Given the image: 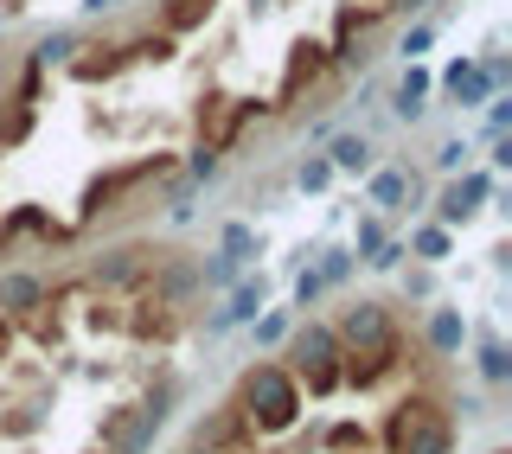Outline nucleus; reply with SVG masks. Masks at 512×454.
<instances>
[{
  "label": "nucleus",
  "mask_w": 512,
  "mask_h": 454,
  "mask_svg": "<svg viewBox=\"0 0 512 454\" xmlns=\"http://www.w3.org/2000/svg\"><path fill=\"white\" fill-rule=\"evenodd\" d=\"M231 416L250 435H288L301 423V384L288 378L282 359H256V365H244V378H237Z\"/></svg>",
  "instance_id": "nucleus-1"
},
{
  "label": "nucleus",
  "mask_w": 512,
  "mask_h": 454,
  "mask_svg": "<svg viewBox=\"0 0 512 454\" xmlns=\"http://www.w3.org/2000/svg\"><path fill=\"white\" fill-rule=\"evenodd\" d=\"M167 180H180V160H173V154L122 160V167L96 173V180L84 186V224L116 218V212H128V205H154L160 192H167Z\"/></svg>",
  "instance_id": "nucleus-2"
},
{
  "label": "nucleus",
  "mask_w": 512,
  "mask_h": 454,
  "mask_svg": "<svg viewBox=\"0 0 512 454\" xmlns=\"http://www.w3.org/2000/svg\"><path fill=\"white\" fill-rule=\"evenodd\" d=\"M282 359H288V378L301 384V397H333L340 378H346V346H340V333H333L327 320H301V327H288Z\"/></svg>",
  "instance_id": "nucleus-3"
},
{
  "label": "nucleus",
  "mask_w": 512,
  "mask_h": 454,
  "mask_svg": "<svg viewBox=\"0 0 512 454\" xmlns=\"http://www.w3.org/2000/svg\"><path fill=\"white\" fill-rule=\"evenodd\" d=\"M384 454H455V416L436 391H410L384 416Z\"/></svg>",
  "instance_id": "nucleus-4"
},
{
  "label": "nucleus",
  "mask_w": 512,
  "mask_h": 454,
  "mask_svg": "<svg viewBox=\"0 0 512 454\" xmlns=\"http://www.w3.org/2000/svg\"><path fill=\"white\" fill-rule=\"evenodd\" d=\"M263 116H269V103H256V96H199V148L237 154Z\"/></svg>",
  "instance_id": "nucleus-5"
},
{
  "label": "nucleus",
  "mask_w": 512,
  "mask_h": 454,
  "mask_svg": "<svg viewBox=\"0 0 512 454\" xmlns=\"http://www.w3.org/2000/svg\"><path fill=\"white\" fill-rule=\"evenodd\" d=\"M327 327L340 333L346 352H378V346H391V339H397V314H391V301L359 295V301H346L340 320H327Z\"/></svg>",
  "instance_id": "nucleus-6"
},
{
  "label": "nucleus",
  "mask_w": 512,
  "mask_h": 454,
  "mask_svg": "<svg viewBox=\"0 0 512 454\" xmlns=\"http://www.w3.org/2000/svg\"><path fill=\"white\" fill-rule=\"evenodd\" d=\"M500 192V180H493L487 167H461V180H448L436 192V224L442 231H461V224H474L480 218V205Z\"/></svg>",
  "instance_id": "nucleus-7"
},
{
  "label": "nucleus",
  "mask_w": 512,
  "mask_h": 454,
  "mask_svg": "<svg viewBox=\"0 0 512 454\" xmlns=\"http://www.w3.org/2000/svg\"><path fill=\"white\" fill-rule=\"evenodd\" d=\"M167 416L154 410V403H122L116 416H103V429H96V442H103V454H148L154 435Z\"/></svg>",
  "instance_id": "nucleus-8"
},
{
  "label": "nucleus",
  "mask_w": 512,
  "mask_h": 454,
  "mask_svg": "<svg viewBox=\"0 0 512 454\" xmlns=\"http://www.w3.org/2000/svg\"><path fill=\"white\" fill-rule=\"evenodd\" d=\"M148 263H154L148 243H109V250H96L84 263V275L96 288H141L148 282Z\"/></svg>",
  "instance_id": "nucleus-9"
},
{
  "label": "nucleus",
  "mask_w": 512,
  "mask_h": 454,
  "mask_svg": "<svg viewBox=\"0 0 512 454\" xmlns=\"http://www.w3.org/2000/svg\"><path fill=\"white\" fill-rule=\"evenodd\" d=\"M263 307H269V282H263V275H237V282L224 288V307L205 314V339H224L231 327H250Z\"/></svg>",
  "instance_id": "nucleus-10"
},
{
  "label": "nucleus",
  "mask_w": 512,
  "mask_h": 454,
  "mask_svg": "<svg viewBox=\"0 0 512 454\" xmlns=\"http://www.w3.org/2000/svg\"><path fill=\"white\" fill-rule=\"evenodd\" d=\"M20 243H39V250H64L71 231L52 224V212H39V205H13L7 218H0V256H13Z\"/></svg>",
  "instance_id": "nucleus-11"
},
{
  "label": "nucleus",
  "mask_w": 512,
  "mask_h": 454,
  "mask_svg": "<svg viewBox=\"0 0 512 454\" xmlns=\"http://www.w3.org/2000/svg\"><path fill=\"white\" fill-rule=\"evenodd\" d=\"M327 77H333V58H327V45H288V58H282V90H276V109H295V103H301V90L327 84Z\"/></svg>",
  "instance_id": "nucleus-12"
},
{
  "label": "nucleus",
  "mask_w": 512,
  "mask_h": 454,
  "mask_svg": "<svg viewBox=\"0 0 512 454\" xmlns=\"http://www.w3.org/2000/svg\"><path fill=\"white\" fill-rule=\"evenodd\" d=\"M45 301H52V282H45L39 269H20V263L0 269V320H26V314H39Z\"/></svg>",
  "instance_id": "nucleus-13"
},
{
  "label": "nucleus",
  "mask_w": 512,
  "mask_h": 454,
  "mask_svg": "<svg viewBox=\"0 0 512 454\" xmlns=\"http://www.w3.org/2000/svg\"><path fill=\"white\" fill-rule=\"evenodd\" d=\"M397 365H404V333H397L391 346H378V352H346V378L340 384H352V391H378Z\"/></svg>",
  "instance_id": "nucleus-14"
},
{
  "label": "nucleus",
  "mask_w": 512,
  "mask_h": 454,
  "mask_svg": "<svg viewBox=\"0 0 512 454\" xmlns=\"http://www.w3.org/2000/svg\"><path fill=\"white\" fill-rule=\"evenodd\" d=\"M442 96H455L461 109H480L487 96H500V84L480 71V58H455V64L442 71Z\"/></svg>",
  "instance_id": "nucleus-15"
},
{
  "label": "nucleus",
  "mask_w": 512,
  "mask_h": 454,
  "mask_svg": "<svg viewBox=\"0 0 512 454\" xmlns=\"http://www.w3.org/2000/svg\"><path fill=\"white\" fill-rule=\"evenodd\" d=\"M128 64H135V45H77L71 71L84 77V84H109V77H122Z\"/></svg>",
  "instance_id": "nucleus-16"
},
{
  "label": "nucleus",
  "mask_w": 512,
  "mask_h": 454,
  "mask_svg": "<svg viewBox=\"0 0 512 454\" xmlns=\"http://www.w3.org/2000/svg\"><path fill=\"white\" fill-rule=\"evenodd\" d=\"M423 346L436 352V359H455V352L468 346V320H461V307H429V320H423Z\"/></svg>",
  "instance_id": "nucleus-17"
},
{
  "label": "nucleus",
  "mask_w": 512,
  "mask_h": 454,
  "mask_svg": "<svg viewBox=\"0 0 512 454\" xmlns=\"http://www.w3.org/2000/svg\"><path fill=\"white\" fill-rule=\"evenodd\" d=\"M429 90H436V77H429L423 64H404V77H397V90H391V116L397 122H423Z\"/></svg>",
  "instance_id": "nucleus-18"
},
{
  "label": "nucleus",
  "mask_w": 512,
  "mask_h": 454,
  "mask_svg": "<svg viewBox=\"0 0 512 454\" xmlns=\"http://www.w3.org/2000/svg\"><path fill=\"white\" fill-rule=\"evenodd\" d=\"M365 205H378V212H404V205H410V167H372V173H365Z\"/></svg>",
  "instance_id": "nucleus-19"
},
{
  "label": "nucleus",
  "mask_w": 512,
  "mask_h": 454,
  "mask_svg": "<svg viewBox=\"0 0 512 454\" xmlns=\"http://www.w3.org/2000/svg\"><path fill=\"white\" fill-rule=\"evenodd\" d=\"M327 160H333V173H372L378 148L359 135V128H340V135H327Z\"/></svg>",
  "instance_id": "nucleus-20"
},
{
  "label": "nucleus",
  "mask_w": 512,
  "mask_h": 454,
  "mask_svg": "<svg viewBox=\"0 0 512 454\" xmlns=\"http://www.w3.org/2000/svg\"><path fill=\"white\" fill-rule=\"evenodd\" d=\"M218 250L231 256L237 269H244V263H256V256H263V231H256V224H244V218H231V224L218 231Z\"/></svg>",
  "instance_id": "nucleus-21"
},
{
  "label": "nucleus",
  "mask_w": 512,
  "mask_h": 454,
  "mask_svg": "<svg viewBox=\"0 0 512 454\" xmlns=\"http://www.w3.org/2000/svg\"><path fill=\"white\" fill-rule=\"evenodd\" d=\"M205 13H212V0H160V7H154V26L180 39V32H192Z\"/></svg>",
  "instance_id": "nucleus-22"
},
{
  "label": "nucleus",
  "mask_w": 512,
  "mask_h": 454,
  "mask_svg": "<svg viewBox=\"0 0 512 454\" xmlns=\"http://www.w3.org/2000/svg\"><path fill=\"white\" fill-rule=\"evenodd\" d=\"M77 45H84V32H77V26H52L39 45H32V58L52 71V64H71V58H77Z\"/></svg>",
  "instance_id": "nucleus-23"
},
{
  "label": "nucleus",
  "mask_w": 512,
  "mask_h": 454,
  "mask_svg": "<svg viewBox=\"0 0 512 454\" xmlns=\"http://www.w3.org/2000/svg\"><path fill=\"white\" fill-rule=\"evenodd\" d=\"M448 237H455V231H442V224H416V231L404 237V250L416 256V263H429V269H436L442 256H448Z\"/></svg>",
  "instance_id": "nucleus-24"
},
{
  "label": "nucleus",
  "mask_w": 512,
  "mask_h": 454,
  "mask_svg": "<svg viewBox=\"0 0 512 454\" xmlns=\"http://www.w3.org/2000/svg\"><path fill=\"white\" fill-rule=\"evenodd\" d=\"M474 365H480V378H487V384H506L512 378V352H506V339H480V352H474Z\"/></svg>",
  "instance_id": "nucleus-25"
},
{
  "label": "nucleus",
  "mask_w": 512,
  "mask_h": 454,
  "mask_svg": "<svg viewBox=\"0 0 512 454\" xmlns=\"http://www.w3.org/2000/svg\"><path fill=\"white\" fill-rule=\"evenodd\" d=\"M352 269H359V256H352V250H314V275H320L327 288H346Z\"/></svg>",
  "instance_id": "nucleus-26"
},
{
  "label": "nucleus",
  "mask_w": 512,
  "mask_h": 454,
  "mask_svg": "<svg viewBox=\"0 0 512 454\" xmlns=\"http://www.w3.org/2000/svg\"><path fill=\"white\" fill-rule=\"evenodd\" d=\"M218 173H224V154H218V148H192V154H186V173H180V180H186V186H212Z\"/></svg>",
  "instance_id": "nucleus-27"
},
{
  "label": "nucleus",
  "mask_w": 512,
  "mask_h": 454,
  "mask_svg": "<svg viewBox=\"0 0 512 454\" xmlns=\"http://www.w3.org/2000/svg\"><path fill=\"white\" fill-rule=\"evenodd\" d=\"M237 275H244V269H237V263H231V256H224V250L199 256V288H218V295H224V288H231Z\"/></svg>",
  "instance_id": "nucleus-28"
},
{
  "label": "nucleus",
  "mask_w": 512,
  "mask_h": 454,
  "mask_svg": "<svg viewBox=\"0 0 512 454\" xmlns=\"http://www.w3.org/2000/svg\"><path fill=\"white\" fill-rule=\"evenodd\" d=\"M295 186H301V192H327V186H333V160H327V154H308V160L295 167Z\"/></svg>",
  "instance_id": "nucleus-29"
},
{
  "label": "nucleus",
  "mask_w": 512,
  "mask_h": 454,
  "mask_svg": "<svg viewBox=\"0 0 512 454\" xmlns=\"http://www.w3.org/2000/svg\"><path fill=\"white\" fill-rule=\"evenodd\" d=\"M512 128V96L500 90V96H487V128H480V141H500Z\"/></svg>",
  "instance_id": "nucleus-30"
},
{
  "label": "nucleus",
  "mask_w": 512,
  "mask_h": 454,
  "mask_svg": "<svg viewBox=\"0 0 512 454\" xmlns=\"http://www.w3.org/2000/svg\"><path fill=\"white\" fill-rule=\"evenodd\" d=\"M429 39H436V20H416V26L404 32V39H397V52H404V64H416V58H423V52H429Z\"/></svg>",
  "instance_id": "nucleus-31"
},
{
  "label": "nucleus",
  "mask_w": 512,
  "mask_h": 454,
  "mask_svg": "<svg viewBox=\"0 0 512 454\" xmlns=\"http://www.w3.org/2000/svg\"><path fill=\"white\" fill-rule=\"evenodd\" d=\"M404 256H410V250H404V243H397V237H384V243H378V250H372V256H365V269H378V275H391V269H404Z\"/></svg>",
  "instance_id": "nucleus-32"
},
{
  "label": "nucleus",
  "mask_w": 512,
  "mask_h": 454,
  "mask_svg": "<svg viewBox=\"0 0 512 454\" xmlns=\"http://www.w3.org/2000/svg\"><path fill=\"white\" fill-rule=\"evenodd\" d=\"M250 327H256V346H282V339H288V327H295V320H288V314H256Z\"/></svg>",
  "instance_id": "nucleus-33"
},
{
  "label": "nucleus",
  "mask_w": 512,
  "mask_h": 454,
  "mask_svg": "<svg viewBox=\"0 0 512 454\" xmlns=\"http://www.w3.org/2000/svg\"><path fill=\"white\" fill-rule=\"evenodd\" d=\"M468 160H474V148L461 135H448L442 148H436V173H455V167H468Z\"/></svg>",
  "instance_id": "nucleus-34"
},
{
  "label": "nucleus",
  "mask_w": 512,
  "mask_h": 454,
  "mask_svg": "<svg viewBox=\"0 0 512 454\" xmlns=\"http://www.w3.org/2000/svg\"><path fill=\"white\" fill-rule=\"evenodd\" d=\"M320 295H327V282L314 275V263H308V269H295V307H301V314H308Z\"/></svg>",
  "instance_id": "nucleus-35"
},
{
  "label": "nucleus",
  "mask_w": 512,
  "mask_h": 454,
  "mask_svg": "<svg viewBox=\"0 0 512 454\" xmlns=\"http://www.w3.org/2000/svg\"><path fill=\"white\" fill-rule=\"evenodd\" d=\"M404 295H410V301H429V295H436V275H429V263L404 269Z\"/></svg>",
  "instance_id": "nucleus-36"
},
{
  "label": "nucleus",
  "mask_w": 512,
  "mask_h": 454,
  "mask_svg": "<svg viewBox=\"0 0 512 454\" xmlns=\"http://www.w3.org/2000/svg\"><path fill=\"white\" fill-rule=\"evenodd\" d=\"M378 243H384V224H378V218H359V237H352V256L365 263V256H372Z\"/></svg>",
  "instance_id": "nucleus-37"
},
{
  "label": "nucleus",
  "mask_w": 512,
  "mask_h": 454,
  "mask_svg": "<svg viewBox=\"0 0 512 454\" xmlns=\"http://www.w3.org/2000/svg\"><path fill=\"white\" fill-rule=\"evenodd\" d=\"M39 423H45V416H39V403H20V410H13V416H7L0 429H7V435H32Z\"/></svg>",
  "instance_id": "nucleus-38"
},
{
  "label": "nucleus",
  "mask_w": 512,
  "mask_h": 454,
  "mask_svg": "<svg viewBox=\"0 0 512 454\" xmlns=\"http://www.w3.org/2000/svg\"><path fill=\"white\" fill-rule=\"evenodd\" d=\"M365 442H372V435H365V429H352V423L327 429V448H340V454H346V448H359V454H365Z\"/></svg>",
  "instance_id": "nucleus-39"
},
{
  "label": "nucleus",
  "mask_w": 512,
  "mask_h": 454,
  "mask_svg": "<svg viewBox=\"0 0 512 454\" xmlns=\"http://www.w3.org/2000/svg\"><path fill=\"white\" fill-rule=\"evenodd\" d=\"M378 7H384V13H423L429 0H378Z\"/></svg>",
  "instance_id": "nucleus-40"
},
{
  "label": "nucleus",
  "mask_w": 512,
  "mask_h": 454,
  "mask_svg": "<svg viewBox=\"0 0 512 454\" xmlns=\"http://www.w3.org/2000/svg\"><path fill=\"white\" fill-rule=\"evenodd\" d=\"M122 0H84V13H116Z\"/></svg>",
  "instance_id": "nucleus-41"
},
{
  "label": "nucleus",
  "mask_w": 512,
  "mask_h": 454,
  "mask_svg": "<svg viewBox=\"0 0 512 454\" xmlns=\"http://www.w3.org/2000/svg\"><path fill=\"white\" fill-rule=\"evenodd\" d=\"M7 352H13V327H7V320H0V359H7Z\"/></svg>",
  "instance_id": "nucleus-42"
},
{
  "label": "nucleus",
  "mask_w": 512,
  "mask_h": 454,
  "mask_svg": "<svg viewBox=\"0 0 512 454\" xmlns=\"http://www.w3.org/2000/svg\"><path fill=\"white\" fill-rule=\"evenodd\" d=\"M493 454H512V448H493Z\"/></svg>",
  "instance_id": "nucleus-43"
}]
</instances>
